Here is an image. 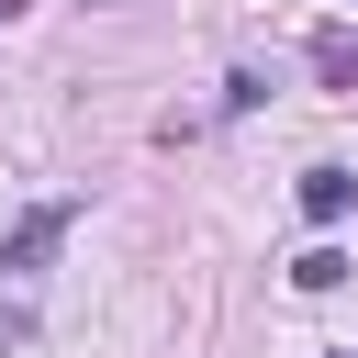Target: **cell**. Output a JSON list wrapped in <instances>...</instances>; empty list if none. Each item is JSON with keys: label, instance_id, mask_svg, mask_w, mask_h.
Listing matches in <instances>:
<instances>
[{"label": "cell", "instance_id": "1", "mask_svg": "<svg viewBox=\"0 0 358 358\" xmlns=\"http://www.w3.org/2000/svg\"><path fill=\"white\" fill-rule=\"evenodd\" d=\"M67 224H78V213H67V201H34V213H22V224H11V246H0V268H11V280H34V268H45V257H56V246H67Z\"/></svg>", "mask_w": 358, "mask_h": 358}, {"label": "cell", "instance_id": "2", "mask_svg": "<svg viewBox=\"0 0 358 358\" xmlns=\"http://www.w3.org/2000/svg\"><path fill=\"white\" fill-rule=\"evenodd\" d=\"M347 201H358L347 168H302V213H313V224H347Z\"/></svg>", "mask_w": 358, "mask_h": 358}, {"label": "cell", "instance_id": "3", "mask_svg": "<svg viewBox=\"0 0 358 358\" xmlns=\"http://www.w3.org/2000/svg\"><path fill=\"white\" fill-rule=\"evenodd\" d=\"M313 78L324 90H358V34H313Z\"/></svg>", "mask_w": 358, "mask_h": 358}, {"label": "cell", "instance_id": "4", "mask_svg": "<svg viewBox=\"0 0 358 358\" xmlns=\"http://www.w3.org/2000/svg\"><path fill=\"white\" fill-rule=\"evenodd\" d=\"M291 280H302V291H336V280H347V257H336V246H302V257H291Z\"/></svg>", "mask_w": 358, "mask_h": 358}]
</instances>
